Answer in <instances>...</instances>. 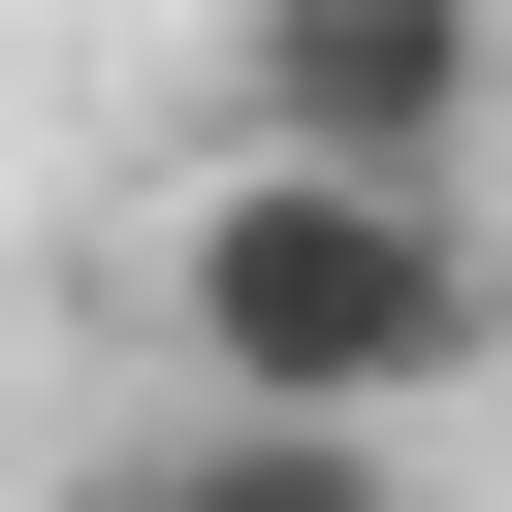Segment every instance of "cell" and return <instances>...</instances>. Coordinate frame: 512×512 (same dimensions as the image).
Returning <instances> with one entry per match:
<instances>
[{"label": "cell", "mask_w": 512, "mask_h": 512, "mask_svg": "<svg viewBox=\"0 0 512 512\" xmlns=\"http://www.w3.org/2000/svg\"><path fill=\"white\" fill-rule=\"evenodd\" d=\"M160 352H192L224 416H352V448H416V416L512 352L480 160H288V128H224V160L160 192Z\"/></svg>", "instance_id": "6da1fadb"}, {"label": "cell", "mask_w": 512, "mask_h": 512, "mask_svg": "<svg viewBox=\"0 0 512 512\" xmlns=\"http://www.w3.org/2000/svg\"><path fill=\"white\" fill-rule=\"evenodd\" d=\"M224 128H288V160H480L512 128V0H224Z\"/></svg>", "instance_id": "7a4b0ae2"}]
</instances>
